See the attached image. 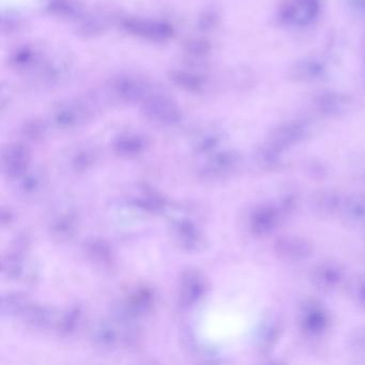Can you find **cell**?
<instances>
[{"instance_id": "obj_5", "label": "cell", "mask_w": 365, "mask_h": 365, "mask_svg": "<svg viewBox=\"0 0 365 365\" xmlns=\"http://www.w3.org/2000/svg\"><path fill=\"white\" fill-rule=\"evenodd\" d=\"M241 157L237 151L223 150L211 153L200 168V175L209 180H219L234 174L240 166Z\"/></svg>"}, {"instance_id": "obj_33", "label": "cell", "mask_w": 365, "mask_h": 365, "mask_svg": "<svg viewBox=\"0 0 365 365\" xmlns=\"http://www.w3.org/2000/svg\"><path fill=\"white\" fill-rule=\"evenodd\" d=\"M18 180L19 191L23 195L26 196L37 193L43 185L41 175L37 174V173H31L29 170Z\"/></svg>"}, {"instance_id": "obj_17", "label": "cell", "mask_w": 365, "mask_h": 365, "mask_svg": "<svg viewBox=\"0 0 365 365\" xmlns=\"http://www.w3.org/2000/svg\"><path fill=\"white\" fill-rule=\"evenodd\" d=\"M168 78L173 84L187 93H202L207 87V80L205 76L187 70H170Z\"/></svg>"}, {"instance_id": "obj_43", "label": "cell", "mask_w": 365, "mask_h": 365, "mask_svg": "<svg viewBox=\"0 0 365 365\" xmlns=\"http://www.w3.org/2000/svg\"><path fill=\"white\" fill-rule=\"evenodd\" d=\"M356 298L360 304L365 307V277H363L356 286Z\"/></svg>"}, {"instance_id": "obj_13", "label": "cell", "mask_w": 365, "mask_h": 365, "mask_svg": "<svg viewBox=\"0 0 365 365\" xmlns=\"http://www.w3.org/2000/svg\"><path fill=\"white\" fill-rule=\"evenodd\" d=\"M309 135V129L302 123H288L275 129L271 133L269 143L281 150L300 144Z\"/></svg>"}, {"instance_id": "obj_32", "label": "cell", "mask_w": 365, "mask_h": 365, "mask_svg": "<svg viewBox=\"0 0 365 365\" xmlns=\"http://www.w3.org/2000/svg\"><path fill=\"white\" fill-rule=\"evenodd\" d=\"M210 52V43L204 39H191L185 46V54L192 61H202Z\"/></svg>"}, {"instance_id": "obj_15", "label": "cell", "mask_w": 365, "mask_h": 365, "mask_svg": "<svg viewBox=\"0 0 365 365\" xmlns=\"http://www.w3.org/2000/svg\"><path fill=\"white\" fill-rule=\"evenodd\" d=\"M282 330H283V324L277 316L271 315L267 317L262 322L259 330H258V349L262 354H269L279 341Z\"/></svg>"}, {"instance_id": "obj_26", "label": "cell", "mask_w": 365, "mask_h": 365, "mask_svg": "<svg viewBox=\"0 0 365 365\" xmlns=\"http://www.w3.org/2000/svg\"><path fill=\"white\" fill-rule=\"evenodd\" d=\"M24 255L21 250L9 252L3 257L1 270L4 275L10 279H16L22 277L25 268Z\"/></svg>"}, {"instance_id": "obj_11", "label": "cell", "mask_w": 365, "mask_h": 365, "mask_svg": "<svg viewBox=\"0 0 365 365\" xmlns=\"http://www.w3.org/2000/svg\"><path fill=\"white\" fill-rule=\"evenodd\" d=\"M91 116V108L85 102H67L54 110L53 120L59 129L69 130L83 125Z\"/></svg>"}, {"instance_id": "obj_9", "label": "cell", "mask_w": 365, "mask_h": 365, "mask_svg": "<svg viewBox=\"0 0 365 365\" xmlns=\"http://www.w3.org/2000/svg\"><path fill=\"white\" fill-rule=\"evenodd\" d=\"M113 93L121 101L127 103H138L146 99L150 93L148 85L142 78L123 74L112 81Z\"/></svg>"}, {"instance_id": "obj_28", "label": "cell", "mask_w": 365, "mask_h": 365, "mask_svg": "<svg viewBox=\"0 0 365 365\" xmlns=\"http://www.w3.org/2000/svg\"><path fill=\"white\" fill-rule=\"evenodd\" d=\"M78 227V221L73 213H63L57 217L51 225V230L59 239H68L73 236Z\"/></svg>"}, {"instance_id": "obj_7", "label": "cell", "mask_w": 365, "mask_h": 365, "mask_svg": "<svg viewBox=\"0 0 365 365\" xmlns=\"http://www.w3.org/2000/svg\"><path fill=\"white\" fill-rule=\"evenodd\" d=\"M31 163V150L26 145L14 143L4 149L1 166L8 178L18 180L29 172Z\"/></svg>"}, {"instance_id": "obj_14", "label": "cell", "mask_w": 365, "mask_h": 365, "mask_svg": "<svg viewBox=\"0 0 365 365\" xmlns=\"http://www.w3.org/2000/svg\"><path fill=\"white\" fill-rule=\"evenodd\" d=\"M175 238L180 247L187 251H198L202 247L204 239L202 232L195 223L189 219H181L175 222L173 226Z\"/></svg>"}, {"instance_id": "obj_3", "label": "cell", "mask_w": 365, "mask_h": 365, "mask_svg": "<svg viewBox=\"0 0 365 365\" xmlns=\"http://www.w3.org/2000/svg\"><path fill=\"white\" fill-rule=\"evenodd\" d=\"M330 327L328 309L317 300H309L300 311V328L307 337L322 336Z\"/></svg>"}, {"instance_id": "obj_16", "label": "cell", "mask_w": 365, "mask_h": 365, "mask_svg": "<svg viewBox=\"0 0 365 365\" xmlns=\"http://www.w3.org/2000/svg\"><path fill=\"white\" fill-rule=\"evenodd\" d=\"M339 217L350 225L365 227V196L361 194L345 195Z\"/></svg>"}, {"instance_id": "obj_38", "label": "cell", "mask_w": 365, "mask_h": 365, "mask_svg": "<svg viewBox=\"0 0 365 365\" xmlns=\"http://www.w3.org/2000/svg\"><path fill=\"white\" fill-rule=\"evenodd\" d=\"M219 22V14L215 8H207L200 12L197 19V27L202 31H210Z\"/></svg>"}, {"instance_id": "obj_8", "label": "cell", "mask_w": 365, "mask_h": 365, "mask_svg": "<svg viewBox=\"0 0 365 365\" xmlns=\"http://www.w3.org/2000/svg\"><path fill=\"white\" fill-rule=\"evenodd\" d=\"M346 273L339 262L327 260L316 264L311 272V281L316 288L322 292H335L343 285Z\"/></svg>"}, {"instance_id": "obj_19", "label": "cell", "mask_w": 365, "mask_h": 365, "mask_svg": "<svg viewBox=\"0 0 365 365\" xmlns=\"http://www.w3.org/2000/svg\"><path fill=\"white\" fill-rule=\"evenodd\" d=\"M155 304V294L149 288H138L134 290L125 303V311L133 317L144 315L153 309Z\"/></svg>"}, {"instance_id": "obj_34", "label": "cell", "mask_w": 365, "mask_h": 365, "mask_svg": "<svg viewBox=\"0 0 365 365\" xmlns=\"http://www.w3.org/2000/svg\"><path fill=\"white\" fill-rule=\"evenodd\" d=\"M133 204L142 210L157 213L165 209L166 202L164 198L158 194L146 193L143 197L135 198Z\"/></svg>"}, {"instance_id": "obj_40", "label": "cell", "mask_w": 365, "mask_h": 365, "mask_svg": "<svg viewBox=\"0 0 365 365\" xmlns=\"http://www.w3.org/2000/svg\"><path fill=\"white\" fill-rule=\"evenodd\" d=\"M23 19L19 14L7 12L1 18V31L6 35H11L22 29Z\"/></svg>"}, {"instance_id": "obj_6", "label": "cell", "mask_w": 365, "mask_h": 365, "mask_svg": "<svg viewBox=\"0 0 365 365\" xmlns=\"http://www.w3.org/2000/svg\"><path fill=\"white\" fill-rule=\"evenodd\" d=\"M285 220L274 202L256 207L249 217V230L254 237L262 238L272 234Z\"/></svg>"}, {"instance_id": "obj_22", "label": "cell", "mask_w": 365, "mask_h": 365, "mask_svg": "<svg viewBox=\"0 0 365 365\" xmlns=\"http://www.w3.org/2000/svg\"><path fill=\"white\" fill-rule=\"evenodd\" d=\"M39 61L40 54L31 46H20L10 56V63L12 67L21 71L36 69Z\"/></svg>"}, {"instance_id": "obj_36", "label": "cell", "mask_w": 365, "mask_h": 365, "mask_svg": "<svg viewBox=\"0 0 365 365\" xmlns=\"http://www.w3.org/2000/svg\"><path fill=\"white\" fill-rule=\"evenodd\" d=\"M46 127L39 120H31L25 123L22 128V134L26 140L38 142L46 135Z\"/></svg>"}, {"instance_id": "obj_24", "label": "cell", "mask_w": 365, "mask_h": 365, "mask_svg": "<svg viewBox=\"0 0 365 365\" xmlns=\"http://www.w3.org/2000/svg\"><path fill=\"white\" fill-rule=\"evenodd\" d=\"M108 26V19L102 14H85L78 20V33L85 37H95L103 33Z\"/></svg>"}, {"instance_id": "obj_21", "label": "cell", "mask_w": 365, "mask_h": 365, "mask_svg": "<svg viewBox=\"0 0 365 365\" xmlns=\"http://www.w3.org/2000/svg\"><path fill=\"white\" fill-rule=\"evenodd\" d=\"M283 153V150L268 143L256 153V162L262 170H279L284 166Z\"/></svg>"}, {"instance_id": "obj_29", "label": "cell", "mask_w": 365, "mask_h": 365, "mask_svg": "<svg viewBox=\"0 0 365 365\" xmlns=\"http://www.w3.org/2000/svg\"><path fill=\"white\" fill-rule=\"evenodd\" d=\"M86 252L93 262L101 264H110L113 262V252L106 241L91 240L86 243Z\"/></svg>"}, {"instance_id": "obj_10", "label": "cell", "mask_w": 365, "mask_h": 365, "mask_svg": "<svg viewBox=\"0 0 365 365\" xmlns=\"http://www.w3.org/2000/svg\"><path fill=\"white\" fill-rule=\"evenodd\" d=\"M207 292L205 277L196 271L189 270L181 275L179 286V303L185 309H191L200 302Z\"/></svg>"}, {"instance_id": "obj_2", "label": "cell", "mask_w": 365, "mask_h": 365, "mask_svg": "<svg viewBox=\"0 0 365 365\" xmlns=\"http://www.w3.org/2000/svg\"><path fill=\"white\" fill-rule=\"evenodd\" d=\"M121 29L134 37L153 42H165L175 35L174 27L170 23L150 19H125L121 22Z\"/></svg>"}, {"instance_id": "obj_30", "label": "cell", "mask_w": 365, "mask_h": 365, "mask_svg": "<svg viewBox=\"0 0 365 365\" xmlns=\"http://www.w3.org/2000/svg\"><path fill=\"white\" fill-rule=\"evenodd\" d=\"M66 72L67 67L63 61H48L40 70L39 76L44 84L54 85L65 76Z\"/></svg>"}, {"instance_id": "obj_35", "label": "cell", "mask_w": 365, "mask_h": 365, "mask_svg": "<svg viewBox=\"0 0 365 365\" xmlns=\"http://www.w3.org/2000/svg\"><path fill=\"white\" fill-rule=\"evenodd\" d=\"M274 204L286 219L296 210L297 205H298V195L294 192H284L277 198Z\"/></svg>"}, {"instance_id": "obj_41", "label": "cell", "mask_w": 365, "mask_h": 365, "mask_svg": "<svg viewBox=\"0 0 365 365\" xmlns=\"http://www.w3.org/2000/svg\"><path fill=\"white\" fill-rule=\"evenodd\" d=\"M348 344H349V347L356 351L365 350V326L352 331L349 339H348Z\"/></svg>"}, {"instance_id": "obj_39", "label": "cell", "mask_w": 365, "mask_h": 365, "mask_svg": "<svg viewBox=\"0 0 365 365\" xmlns=\"http://www.w3.org/2000/svg\"><path fill=\"white\" fill-rule=\"evenodd\" d=\"M220 144V136L213 132L204 134L195 143V150L197 153H211Z\"/></svg>"}, {"instance_id": "obj_42", "label": "cell", "mask_w": 365, "mask_h": 365, "mask_svg": "<svg viewBox=\"0 0 365 365\" xmlns=\"http://www.w3.org/2000/svg\"><path fill=\"white\" fill-rule=\"evenodd\" d=\"M14 211L10 210L9 208L3 207V208H1V211H0V222H1V225H9V224H11L12 222H14Z\"/></svg>"}, {"instance_id": "obj_31", "label": "cell", "mask_w": 365, "mask_h": 365, "mask_svg": "<svg viewBox=\"0 0 365 365\" xmlns=\"http://www.w3.org/2000/svg\"><path fill=\"white\" fill-rule=\"evenodd\" d=\"M83 311L80 307H73L66 312L65 315L61 317L58 322V331L63 336L72 334L80 324L82 319Z\"/></svg>"}, {"instance_id": "obj_4", "label": "cell", "mask_w": 365, "mask_h": 365, "mask_svg": "<svg viewBox=\"0 0 365 365\" xmlns=\"http://www.w3.org/2000/svg\"><path fill=\"white\" fill-rule=\"evenodd\" d=\"M273 252L279 259L285 262H301L309 259L314 247L309 239L296 235H284L275 239Z\"/></svg>"}, {"instance_id": "obj_20", "label": "cell", "mask_w": 365, "mask_h": 365, "mask_svg": "<svg viewBox=\"0 0 365 365\" xmlns=\"http://www.w3.org/2000/svg\"><path fill=\"white\" fill-rule=\"evenodd\" d=\"M53 16L66 20H80L85 14L84 6L78 0H50L46 7Z\"/></svg>"}, {"instance_id": "obj_37", "label": "cell", "mask_w": 365, "mask_h": 365, "mask_svg": "<svg viewBox=\"0 0 365 365\" xmlns=\"http://www.w3.org/2000/svg\"><path fill=\"white\" fill-rule=\"evenodd\" d=\"M95 162V153L88 149L76 153L72 159V168L76 173L86 172Z\"/></svg>"}, {"instance_id": "obj_12", "label": "cell", "mask_w": 365, "mask_h": 365, "mask_svg": "<svg viewBox=\"0 0 365 365\" xmlns=\"http://www.w3.org/2000/svg\"><path fill=\"white\" fill-rule=\"evenodd\" d=\"M345 195L333 189L318 190L312 193L309 207L320 217H332L339 215Z\"/></svg>"}, {"instance_id": "obj_23", "label": "cell", "mask_w": 365, "mask_h": 365, "mask_svg": "<svg viewBox=\"0 0 365 365\" xmlns=\"http://www.w3.org/2000/svg\"><path fill=\"white\" fill-rule=\"evenodd\" d=\"M31 302L25 294L20 292H8L1 297V313L9 317H22L23 314L29 309Z\"/></svg>"}, {"instance_id": "obj_27", "label": "cell", "mask_w": 365, "mask_h": 365, "mask_svg": "<svg viewBox=\"0 0 365 365\" xmlns=\"http://www.w3.org/2000/svg\"><path fill=\"white\" fill-rule=\"evenodd\" d=\"M23 319L36 329H46L53 320L52 312L41 305L31 304L22 316Z\"/></svg>"}, {"instance_id": "obj_1", "label": "cell", "mask_w": 365, "mask_h": 365, "mask_svg": "<svg viewBox=\"0 0 365 365\" xmlns=\"http://www.w3.org/2000/svg\"><path fill=\"white\" fill-rule=\"evenodd\" d=\"M140 110L148 120L166 127L178 125L182 120V112L177 102L164 93H149Z\"/></svg>"}, {"instance_id": "obj_18", "label": "cell", "mask_w": 365, "mask_h": 365, "mask_svg": "<svg viewBox=\"0 0 365 365\" xmlns=\"http://www.w3.org/2000/svg\"><path fill=\"white\" fill-rule=\"evenodd\" d=\"M146 138L140 134L125 133L119 135L113 143V149L117 155L123 158L138 157L146 150Z\"/></svg>"}, {"instance_id": "obj_25", "label": "cell", "mask_w": 365, "mask_h": 365, "mask_svg": "<svg viewBox=\"0 0 365 365\" xmlns=\"http://www.w3.org/2000/svg\"><path fill=\"white\" fill-rule=\"evenodd\" d=\"M93 339L96 346L101 349H112L118 344L119 333L114 324L103 322L96 327Z\"/></svg>"}]
</instances>
